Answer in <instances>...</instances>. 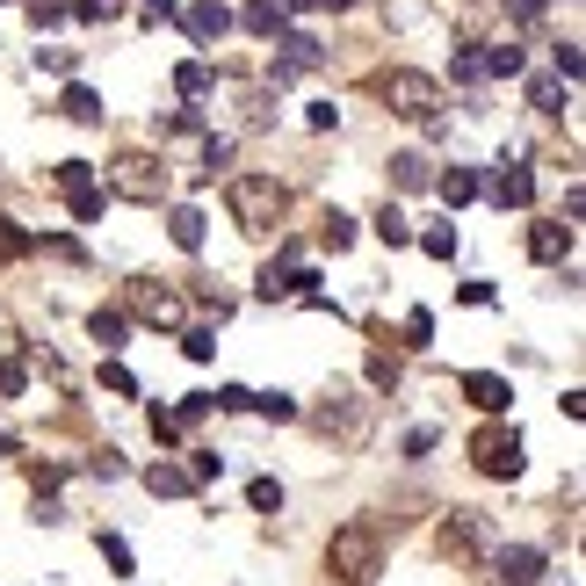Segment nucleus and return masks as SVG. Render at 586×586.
Returning a JSON list of instances; mask_svg holds the SVG:
<instances>
[{"label": "nucleus", "instance_id": "b1692460", "mask_svg": "<svg viewBox=\"0 0 586 586\" xmlns=\"http://www.w3.org/2000/svg\"><path fill=\"white\" fill-rule=\"evenodd\" d=\"M326 246H333V254L355 246V218H348V210H326Z\"/></svg>", "mask_w": 586, "mask_h": 586}, {"label": "nucleus", "instance_id": "ddd939ff", "mask_svg": "<svg viewBox=\"0 0 586 586\" xmlns=\"http://www.w3.org/2000/svg\"><path fill=\"white\" fill-rule=\"evenodd\" d=\"M478 543H485V521H478V514H449V529H442V550H456V558H471Z\"/></svg>", "mask_w": 586, "mask_h": 586}, {"label": "nucleus", "instance_id": "9d476101", "mask_svg": "<svg viewBox=\"0 0 586 586\" xmlns=\"http://www.w3.org/2000/svg\"><path fill=\"white\" fill-rule=\"evenodd\" d=\"M500 579H507V586H536V579H543V550H529V543L500 550Z\"/></svg>", "mask_w": 586, "mask_h": 586}, {"label": "nucleus", "instance_id": "1a4fd4ad", "mask_svg": "<svg viewBox=\"0 0 586 586\" xmlns=\"http://www.w3.org/2000/svg\"><path fill=\"white\" fill-rule=\"evenodd\" d=\"M464 398H471L478 413H500L514 391H507V377H492V369H471V377H464Z\"/></svg>", "mask_w": 586, "mask_h": 586}, {"label": "nucleus", "instance_id": "412c9836", "mask_svg": "<svg viewBox=\"0 0 586 586\" xmlns=\"http://www.w3.org/2000/svg\"><path fill=\"white\" fill-rule=\"evenodd\" d=\"M529 102H536L543 116H558V102H565V80H558V73H543V80L529 87Z\"/></svg>", "mask_w": 586, "mask_h": 586}, {"label": "nucleus", "instance_id": "aec40b11", "mask_svg": "<svg viewBox=\"0 0 586 586\" xmlns=\"http://www.w3.org/2000/svg\"><path fill=\"white\" fill-rule=\"evenodd\" d=\"M246 29H254V37H283V8H275V0H254V8H246Z\"/></svg>", "mask_w": 586, "mask_h": 586}, {"label": "nucleus", "instance_id": "dca6fc26", "mask_svg": "<svg viewBox=\"0 0 586 586\" xmlns=\"http://www.w3.org/2000/svg\"><path fill=\"white\" fill-rule=\"evenodd\" d=\"M58 109H66L73 123H102V95H95V87H80V80L66 87V95H58Z\"/></svg>", "mask_w": 586, "mask_h": 586}, {"label": "nucleus", "instance_id": "4468645a", "mask_svg": "<svg viewBox=\"0 0 586 586\" xmlns=\"http://www.w3.org/2000/svg\"><path fill=\"white\" fill-rule=\"evenodd\" d=\"M391 181H398L406 196H420V189H435V167H427L420 152H398V160H391Z\"/></svg>", "mask_w": 586, "mask_h": 586}, {"label": "nucleus", "instance_id": "c9c22d12", "mask_svg": "<svg viewBox=\"0 0 586 586\" xmlns=\"http://www.w3.org/2000/svg\"><path fill=\"white\" fill-rule=\"evenodd\" d=\"M80 181H95V167H87V160H66V167H58V189H80Z\"/></svg>", "mask_w": 586, "mask_h": 586}, {"label": "nucleus", "instance_id": "f257e3e1", "mask_svg": "<svg viewBox=\"0 0 586 586\" xmlns=\"http://www.w3.org/2000/svg\"><path fill=\"white\" fill-rule=\"evenodd\" d=\"M377 565H384V543H377V529H369V521L333 529V543H326V572H341L348 586H369V579H377Z\"/></svg>", "mask_w": 586, "mask_h": 586}, {"label": "nucleus", "instance_id": "6e6552de", "mask_svg": "<svg viewBox=\"0 0 586 586\" xmlns=\"http://www.w3.org/2000/svg\"><path fill=\"white\" fill-rule=\"evenodd\" d=\"M131 312H138V319H152V326H174V319H181V297H174V290L138 283V290H131Z\"/></svg>", "mask_w": 586, "mask_h": 586}, {"label": "nucleus", "instance_id": "393cba45", "mask_svg": "<svg viewBox=\"0 0 586 586\" xmlns=\"http://www.w3.org/2000/svg\"><path fill=\"white\" fill-rule=\"evenodd\" d=\"M225 160H232V138H203V167H196V181H210Z\"/></svg>", "mask_w": 586, "mask_h": 586}, {"label": "nucleus", "instance_id": "2eb2a0df", "mask_svg": "<svg viewBox=\"0 0 586 586\" xmlns=\"http://www.w3.org/2000/svg\"><path fill=\"white\" fill-rule=\"evenodd\" d=\"M167 232H174L181 254H196V246H203V210H196V203H181L174 218H167Z\"/></svg>", "mask_w": 586, "mask_h": 586}, {"label": "nucleus", "instance_id": "a211bd4d", "mask_svg": "<svg viewBox=\"0 0 586 586\" xmlns=\"http://www.w3.org/2000/svg\"><path fill=\"white\" fill-rule=\"evenodd\" d=\"M435 189H442V203H471V196H478V189H485V181H478V174H471V167H449V174H442V181H435Z\"/></svg>", "mask_w": 586, "mask_h": 586}, {"label": "nucleus", "instance_id": "cd10ccee", "mask_svg": "<svg viewBox=\"0 0 586 586\" xmlns=\"http://www.w3.org/2000/svg\"><path fill=\"white\" fill-rule=\"evenodd\" d=\"M174 87H181V95H203V87H210V66H203V58H189V66L174 73Z\"/></svg>", "mask_w": 586, "mask_h": 586}, {"label": "nucleus", "instance_id": "72a5a7b5", "mask_svg": "<svg viewBox=\"0 0 586 586\" xmlns=\"http://www.w3.org/2000/svg\"><path fill=\"white\" fill-rule=\"evenodd\" d=\"M29 15H37V29H51V22H66L73 8H66V0H29Z\"/></svg>", "mask_w": 586, "mask_h": 586}, {"label": "nucleus", "instance_id": "20e7f679", "mask_svg": "<svg viewBox=\"0 0 586 586\" xmlns=\"http://www.w3.org/2000/svg\"><path fill=\"white\" fill-rule=\"evenodd\" d=\"M471 456H478L485 478H521V435H514V427H478Z\"/></svg>", "mask_w": 586, "mask_h": 586}, {"label": "nucleus", "instance_id": "e433bc0d", "mask_svg": "<svg viewBox=\"0 0 586 586\" xmlns=\"http://www.w3.org/2000/svg\"><path fill=\"white\" fill-rule=\"evenodd\" d=\"M102 384H109L116 398H131V391H138V384H131V369H123V362H109V369H102Z\"/></svg>", "mask_w": 586, "mask_h": 586}, {"label": "nucleus", "instance_id": "f8f14e48", "mask_svg": "<svg viewBox=\"0 0 586 586\" xmlns=\"http://www.w3.org/2000/svg\"><path fill=\"white\" fill-rule=\"evenodd\" d=\"M189 29H196L203 44H218L225 29H232V8H225V0H196V8H189Z\"/></svg>", "mask_w": 586, "mask_h": 586}, {"label": "nucleus", "instance_id": "4be33fe9", "mask_svg": "<svg viewBox=\"0 0 586 586\" xmlns=\"http://www.w3.org/2000/svg\"><path fill=\"white\" fill-rule=\"evenodd\" d=\"M478 66H485V73H500V80H514V73H521V51H514V44H492Z\"/></svg>", "mask_w": 586, "mask_h": 586}, {"label": "nucleus", "instance_id": "a878e982", "mask_svg": "<svg viewBox=\"0 0 586 586\" xmlns=\"http://www.w3.org/2000/svg\"><path fill=\"white\" fill-rule=\"evenodd\" d=\"M377 232H384V246H406V239H413V225H406V210H391V203H384V218H377Z\"/></svg>", "mask_w": 586, "mask_h": 586}, {"label": "nucleus", "instance_id": "9b49d317", "mask_svg": "<svg viewBox=\"0 0 586 586\" xmlns=\"http://www.w3.org/2000/svg\"><path fill=\"white\" fill-rule=\"evenodd\" d=\"M145 485L160 492V500H189V492H196V471H189V464H152Z\"/></svg>", "mask_w": 586, "mask_h": 586}, {"label": "nucleus", "instance_id": "f3484780", "mask_svg": "<svg viewBox=\"0 0 586 586\" xmlns=\"http://www.w3.org/2000/svg\"><path fill=\"white\" fill-rule=\"evenodd\" d=\"M565 246H572V225H536L529 232V254L536 261H565Z\"/></svg>", "mask_w": 586, "mask_h": 586}, {"label": "nucleus", "instance_id": "f704fd0d", "mask_svg": "<svg viewBox=\"0 0 586 586\" xmlns=\"http://www.w3.org/2000/svg\"><path fill=\"white\" fill-rule=\"evenodd\" d=\"M406 341L427 348V341H435V319H427V312H406Z\"/></svg>", "mask_w": 586, "mask_h": 586}, {"label": "nucleus", "instance_id": "423d86ee", "mask_svg": "<svg viewBox=\"0 0 586 586\" xmlns=\"http://www.w3.org/2000/svg\"><path fill=\"white\" fill-rule=\"evenodd\" d=\"M283 58H275V87H290L297 73H319L326 66V51H319V37H304V29H283V44H275Z\"/></svg>", "mask_w": 586, "mask_h": 586}, {"label": "nucleus", "instance_id": "5701e85b", "mask_svg": "<svg viewBox=\"0 0 586 586\" xmlns=\"http://www.w3.org/2000/svg\"><path fill=\"white\" fill-rule=\"evenodd\" d=\"M87 333H95L102 348H123V312H95V319H87Z\"/></svg>", "mask_w": 586, "mask_h": 586}, {"label": "nucleus", "instance_id": "ea45409f", "mask_svg": "<svg viewBox=\"0 0 586 586\" xmlns=\"http://www.w3.org/2000/svg\"><path fill=\"white\" fill-rule=\"evenodd\" d=\"M449 73H456V80H464V87H478V80H485V66H478V58H471V51H464V58H456V66H449Z\"/></svg>", "mask_w": 586, "mask_h": 586}, {"label": "nucleus", "instance_id": "2f4dec72", "mask_svg": "<svg viewBox=\"0 0 586 586\" xmlns=\"http://www.w3.org/2000/svg\"><path fill=\"white\" fill-rule=\"evenodd\" d=\"M102 558L116 565V579H131V543H123V536H102Z\"/></svg>", "mask_w": 586, "mask_h": 586}, {"label": "nucleus", "instance_id": "473e14b6", "mask_svg": "<svg viewBox=\"0 0 586 586\" xmlns=\"http://www.w3.org/2000/svg\"><path fill=\"white\" fill-rule=\"evenodd\" d=\"M210 406H225V413H246V406H254V391H239V384H225V391H210Z\"/></svg>", "mask_w": 586, "mask_h": 586}, {"label": "nucleus", "instance_id": "39448f33", "mask_svg": "<svg viewBox=\"0 0 586 586\" xmlns=\"http://www.w3.org/2000/svg\"><path fill=\"white\" fill-rule=\"evenodd\" d=\"M116 189L138 196V203H160L167 196V167L145 160V152H123V160H116Z\"/></svg>", "mask_w": 586, "mask_h": 586}, {"label": "nucleus", "instance_id": "c756f323", "mask_svg": "<svg viewBox=\"0 0 586 586\" xmlns=\"http://www.w3.org/2000/svg\"><path fill=\"white\" fill-rule=\"evenodd\" d=\"M246 500L268 514V507H283V485H275V478H254V485H246Z\"/></svg>", "mask_w": 586, "mask_h": 586}, {"label": "nucleus", "instance_id": "0eeeda50", "mask_svg": "<svg viewBox=\"0 0 586 586\" xmlns=\"http://www.w3.org/2000/svg\"><path fill=\"white\" fill-rule=\"evenodd\" d=\"M492 203H500V210H529L536 203V174L529 167H500V174H492Z\"/></svg>", "mask_w": 586, "mask_h": 586}, {"label": "nucleus", "instance_id": "a19ab883", "mask_svg": "<svg viewBox=\"0 0 586 586\" xmlns=\"http://www.w3.org/2000/svg\"><path fill=\"white\" fill-rule=\"evenodd\" d=\"M514 22H521V29H536V22H543V0H514Z\"/></svg>", "mask_w": 586, "mask_h": 586}, {"label": "nucleus", "instance_id": "79ce46f5", "mask_svg": "<svg viewBox=\"0 0 586 586\" xmlns=\"http://www.w3.org/2000/svg\"><path fill=\"white\" fill-rule=\"evenodd\" d=\"M22 384H29V377H22V362H0V391H8V398H15Z\"/></svg>", "mask_w": 586, "mask_h": 586}, {"label": "nucleus", "instance_id": "7ed1b4c3", "mask_svg": "<svg viewBox=\"0 0 586 586\" xmlns=\"http://www.w3.org/2000/svg\"><path fill=\"white\" fill-rule=\"evenodd\" d=\"M377 87H384V102H391V116H413V123H427V116L442 109V87L427 80V73H413V66H398V73H384Z\"/></svg>", "mask_w": 586, "mask_h": 586}, {"label": "nucleus", "instance_id": "f03ea898", "mask_svg": "<svg viewBox=\"0 0 586 586\" xmlns=\"http://www.w3.org/2000/svg\"><path fill=\"white\" fill-rule=\"evenodd\" d=\"M225 203H232V218L246 225V232H268L275 218H283V181H275V174H239L232 181V189H225Z\"/></svg>", "mask_w": 586, "mask_h": 586}, {"label": "nucleus", "instance_id": "7c9ffc66", "mask_svg": "<svg viewBox=\"0 0 586 586\" xmlns=\"http://www.w3.org/2000/svg\"><path fill=\"white\" fill-rule=\"evenodd\" d=\"M181 355H189V362H210V355H218V341L196 326V333H181Z\"/></svg>", "mask_w": 586, "mask_h": 586}, {"label": "nucleus", "instance_id": "37998d69", "mask_svg": "<svg viewBox=\"0 0 586 586\" xmlns=\"http://www.w3.org/2000/svg\"><path fill=\"white\" fill-rule=\"evenodd\" d=\"M319 8H355V0H319Z\"/></svg>", "mask_w": 586, "mask_h": 586}, {"label": "nucleus", "instance_id": "6ab92c4d", "mask_svg": "<svg viewBox=\"0 0 586 586\" xmlns=\"http://www.w3.org/2000/svg\"><path fill=\"white\" fill-rule=\"evenodd\" d=\"M66 196H73V218H80V225H95L102 210H109V196L95 189V181H80V189H66Z\"/></svg>", "mask_w": 586, "mask_h": 586}, {"label": "nucleus", "instance_id": "58836bf2", "mask_svg": "<svg viewBox=\"0 0 586 586\" xmlns=\"http://www.w3.org/2000/svg\"><path fill=\"white\" fill-rule=\"evenodd\" d=\"M558 80H565V87L579 80V44H558Z\"/></svg>", "mask_w": 586, "mask_h": 586}, {"label": "nucleus", "instance_id": "bb28decb", "mask_svg": "<svg viewBox=\"0 0 586 586\" xmlns=\"http://www.w3.org/2000/svg\"><path fill=\"white\" fill-rule=\"evenodd\" d=\"M29 246H37V239H29V232H15L8 218H0V261H22V254H29Z\"/></svg>", "mask_w": 586, "mask_h": 586}, {"label": "nucleus", "instance_id": "4c0bfd02", "mask_svg": "<svg viewBox=\"0 0 586 586\" xmlns=\"http://www.w3.org/2000/svg\"><path fill=\"white\" fill-rule=\"evenodd\" d=\"M189 471H196V485H210V478L225 471V456H210V449H196V464H189Z\"/></svg>", "mask_w": 586, "mask_h": 586}, {"label": "nucleus", "instance_id": "c85d7f7f", "mask_svg": "<svg viewBox=\"0 0 586 586\" xmlns=\"http://www.w3.org/2000/svg\"><path fill=\"white\" fill-rule=\"evenodd\" d=\"M420 254H435V261H449V254H456V232H449V225H435V232H420Z\"/></svg>", "mask_w": 586, "mask_h": 586}]
</instances>
